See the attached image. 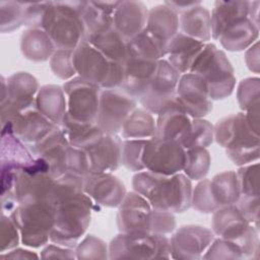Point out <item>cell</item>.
<instances>
[{
  "label": "cell",
  "instance_id": "cell-1",
  "mask_svg": "<svg viewBox=\"0 0 260 260\" xmlns=\"http://www.w3.org/2000/svg\"><path fill=\"white\" fill-rule=\"evenodd\" d=\"M132 187L153 208L182 213L191 207L192 181L182 172L164 176L143 170L133 176Z\"/></svg>",
  "mask_w": 260,
  "mask_h": 260
},
{
  "label": "cell",
  "instance_id": "cell-2",
  "mask_svg": "<svg viewBox=\"0 0 260 260\" xmlns=\"http://www.w3.org/2000/svg\"><path fill=\"white\" fill-rule=\"evenodd\" d=\"M55 222L50 242L75 248L84 236L92 210H100L84 191L67 195L55 204Z\"/></svg>",
  "mask_w": 260,
  "mask_h": 260
},
{
  "label": "cell",
  "instance_id": "cell-3",
  "mask_svg": "<svg viewBox=\"0 0 260 260\" xmlns=\"http://www.w3.org/2000/svg\"><path fill=\"white\" fill-rule=\"evenodd\" d=\"M87 1H51L43 22L56 49L74 50L85 40L83 12Z\"/></svg>",
  "mask_w": 260,
  "mask_h": 260
},
{
  "label": "cell",
  "instance_id": "cell-4",
  "mask_svg": "<svg viewBox=\"0 0 260 260\" xmlns=\"http://www.w3.org/2000/svg\"><path fill=\"white\" fill-rule=\"evenodd\" d=\"M214 128V140L224 148L226 156L239 167L258 161L259 135L250 128L245 113L219 119Z\"/></svg>",
  "mask_w": 260,
  "mask_h": 260
},
{
  "label": "cell",
  "instance_id": "cell-5",
  "mask_svg": "<svg viewBox=\"0 0 260 260\" xmlns=\"http://www.w3.org/2000/svg\"><path fill=\"white\" fill-rule=\"evenodd\" d=\"M189 72L201 76L207 84L212 101L229 98L236 86L235 70L223 51L214 44L206 43Z\"/></svg>",
  "mask_w": 260,
  "mask_h": 260
},
{
  "label": "cell",
  "instance_id": "cell-6",
  "mask_svg": "<svg viewBox=\"0 0 260 260\" xmlns=\"http://www.w3.org/2000/svg\"><path fill=\"white\" fill-rule=\"evenodd\" d=\"M73 64L77 76L99 85L102 89L121 88L123 63L107 59L88 42H81L73 51Z\"/></svg>",
  "mask_w": 260,
  "mask_h": 260
},
{
  "label": "cell",
  "instance_id": "cell-7",
  "mask_svg": "<svg viewBox=\"0 0 260 260\" xmlns=\"http://www.w3.org/2000/svg\"><path fill=\"white\" fill-rule=\"evenodd\" d=\"M9 216L18 229L24 246L41 248L49 243L55 222V206L52 203L17 204Z\"/></svg>",
  "mask_w": 260,
  "mask_h": 260
},
{
  "label": "cell",
  "instance_id": "cell-8",
  "mask_svg": "<svg viewBox=\"0 0 260 260\" xmlns=\"http://www.w3.org/2000/svg\"><path fill=\"white\" fill-rule=\"evenodd\" d=\"M211 231L219 238L237 243L244 259L258 257L259 230L244 217L235 204L222 206L212 213Z\"/></svg>",
  "mask_w": 260,
  "mask_h": 260
},
{
  "label": "cell",
  "instance_id": "cell-9",
  "mask_svg": "<svg viewBox=\"0 0 260 260\" xmlns=\"http://www.w3.org/2000/svg\"><path fill=\"white\" fill-rule=\"evenodd\" d=\"M171 258L167 235L149 232L119 233L109 244V259Z\"/></svg>",
  "mask_w": 260,
  "mask_h": 260
},
{
  "label": "cell",
  "instance_id": "cell-10",
  "mask_svg": "<svg viewBox=\"0 0 260 260\" xmlns=\"http://www.w3.org/2000/svg\"><path fill=\"white\" fill-rule=\"evenodd\" d=\"M62 86L66 94L67 116L78 122L96 123L102 88L77 75Z\"/></svg>",
  "mask_w": 260,
  "mask_h": 260
},
{
  "label": "cell",
  "instance_id": "cell-11",
  "mask_svg": "<svg viewBox=\"0 0 260 260\" xmlns=\"http://www.w3.org/2000/svg\"><path fill=\"white\" fill-rule=\"evenodd\" d=\"M185 159L186 149L182 144L157 136L147 139L142 154L144 169L164 176L181 173Z\"/></svg>",
  "mask_w": 260,
  "mask_h": 260
},
{
  "label": "cell",
  "instance_id": "cell-12",
  "mask_svg": "<svg viewBox=\"0 0 260 260\" xmlns=\"http://www.w3.org/2000/svg\"><path fill=\"white\" fill-rule=\"evenodd\" d=\"M136 106L137 101L121 88L102 89L96 125L106 133L120 134L126 119Z\"/></svg>",
  "mask_w": 260,
  "mask_h": 260
},
{
  "label": "cell",
  "instance_id": "cell-13",
  "mask_svg": "<svg viewBox=\"0 0 260 260\" xmlns=\"http://www.w3.org/2000/svg\"><path fill=\"white\" fill-rule=\"evenodd\" d=\"M179 73L166 59L158 61L157 70L147 90L138 101L143 109L157 115L167 105L176 99Z\"/></svg>",
  "mask_w": 260,
  "mask_h": 260
},
{
  "label": "cell",
  "instance_id": "cell-14",
  "mask_svg": "<svg viewBox=\"0 0 260 260\" xmlns=\"http://www.w3.org/2000/svg\"><path fill=\"white\" fill-rule=\"evenodd\" d=\"M56 184V178L39 168L21 170L15 174L13 196L17 204L48 201Z\"/></svg>",
  "mask_w": 260,
  "mask_h": 260
},
{
  "label": "cell",
  "instance_id": "cell-15",
  "mask_svg": "<svg viewBox=\"0 0 260 260\" xmlns=\"http://www.w3.org/2000/svg\"><path fill=\"white\" fill-rule=\"evenodd\" d=\"M176 101L192 119L204 118L213 109L206 82L201 76L192 72L181 74Z\"/></svg>",
  "mask_w": 260,
  "mask_h": 260
},
{
  "label": "cell",
  "instance_id": "cell-16",
  "mask_svg": "<svg viewBox=\"0 0 260 260\" xmlns=\"http://www.w3.org/2000/svg\"><path fill=\"white\" fill-rule=\"evenodd\" d=\"M214 238L211 229L199 224L182 225L170 238L171 258L201 259Z\"/></svg>",
  "mask_w": 260,
  "mask_h": 260
},
{
  "label": "cell",
  "instance_id": "cell-17",
  "mask_svg": "<svg viewBox=\"0 0 260 260\" xmlns=\"http://www.w3.org/2000/svg\"><path fill=\"white\" fill-rule=\"evenodd\" d=\"M83 191L101 207L118 208L127 194L124 183L113 173H90L83 179Z\"/></svg>",
  "mask_w": 260,
  "mask_h": 260
},
{
  "label": "cell",
  "instance_id": "cell-18",
  "mask_svg": "<svg viewBox=\"0 0 260 260\" xmlns=\"http://www.w3.org/2000/svg\"><path fill=\"white\" fill-rule=\"evenodd\" d=\"M153 207L135 191L127 192L122 203L118 206L116 216L120 233L149 232Z\"/></svg>",
  "mask_w": 260,
  "mask_h": 260
},
{
  "label": "cell",
  "instance_id": "cell-19",
  "mask_svg": "<svg viewBox=\"0 0 260 260\" xmlns=\"http://www.w3.org/2000/svg\"><path fill=\"white\" fill-rule=\"evenodd\" d=\"M28 146L35 156L42 158L48 165L52 177L57 179L66 174V156L70 143L59 126L52 129L40 141Z\"/></svg>",
  "mask_w": 260,
  "mask_h": 260
},
{
  "label": "cell",
  "instance_id": "cell-20",
  "mask_svg": "<svg viewBox=\"0 0 260 260\" xmlns=\"http://www.w3.org/2000/svg\"><path fill=\"white\" fill-rule=\"evenodd\" d=\"M56 126L34 107L19 112L10 122L2 125L1 133L11 132L25 144L32 145Z\"/></svg>",
  "mask_w": 260,
  "mask_h": 260
},
{
  "label": "cell",
  "instance_id": "cell-21",
  "mask_svg": "<svg viewBox=\"0 0 260 260\" xmlns=\"http://www.w3.org/2000/svg\"><path fill=\"white\" fill-rule=\"evenodd\" d=\"M122 137L120 134L104 133L85 147L91 173H114L121 166Z\"/></svg>",
  "mask_w": 260,
  "mask_h": 260
},
{
  "label": "cell",
  "instance_id": "cell-22",
  "mask_svg": "<svg viewBox=\"0 0 260 260\" xmlns=\"http://www.w3.org/2000/svg\"><path fill=\"white\" fill-rule=\"evenodd\" d=\"M158 61L129 55L123 63L124 77L121 89L137 102L147 90L157 70Z\"/></svg>",
  "mask_w": 260,
  "mask_h": 260
},
{
  "label": "cell",
  "instance_id": "cell-23",
  "mask_svg": "<svg viewBox=\"0 0 260 260\" xmlns=\"http://www.w3.org/2000/svg\"><path fill=\"white\" fill-rule=\"evenodd\" d=\"M156 116L155 136L179 142L183 146L191 131L192 118L178 104L176 99Z\"/></svg>",
  "mask_w": 260,
  "mask_h": 260
},
{
  "label": "cell",
  "instance_id": "cell-24",
  "mask_svg": "<svg viewBox=\"0 0 260 260\" xmlns=\"http://www.w3.org/2000/svg\"><path fill=\"white\" fill-rule=\"evenodd\" d=\"M147 16L148 8L143 2L122 0L115 9L113 25L123 37L130 40L145 28Z\"/></svg>",
  "mask_w": 260,
  "mask_h": 260
},
{
  "label": "cell",
  "instance_id": "cell-25",
  "mask_svg": "<svg viewBox=\"0 0 260 260\" xmlns=\"http://www.w3.org/2000/svg\"><path fill=\"white\" fill-rule=\"evenodd\" d=\"M1 172L17 173L37 162L29 146L11 132L1 133L0 148Z\"/></svg>",
  "mask_w": 260,
  "mask_h": 260
},
{
  "label": "cell",
  "instance_id": "cell-26",
  "mask_svg": "<svg viewBox=\"0 0 260 260\" xmlns=\"http://www.w3.org/2000/svg\"><path fill=\"white\" fill-rule=\"evenodd\" d=\"M205 44L178 31L167 45L165 59L179 73H187L204 49Z\"/></svg>",
  "mask_w": 260,
  "mask_h": 260
},
{
  "label": "cell",
  "instance_id": "cell-27",
  "mask_svg": "<svg viewBox=\"0 0 260 260\" xmlns=\"http://www.w3.org/2000/svg\"><path fill=\"white\" fill-rule=\"evenodd\" d=\"M6 101L19 111H25L35 107L36 96L41 86L32 74L25 71L15 72L6 78Z\"/></svg>",
  "mask_w": 260,
  "mask_h": 260
},
{
  "label": "cell",
  "instance_id": "cell-28",
  "mask_svg": "<svg viewBox=\"0 0 260 260\" xmlns=\"http://www.w3.org/2000/svg\"><path fill=\"white\" fill-rule=\"evenodd\" d=\"M84 41L88 42L112 62L124 63L128 56L129 40L123 37L114 25L88 34Z\"/></svg>",
  "mask_w": 260,
  "mask_h": 260
},
{
  "label": "cell",
  "instance_id": "cell-29",
  "mask_svg": "<svg viewBox=\"0 0 260 260\" xmlns=\"http://www.w3.org/2000/svg\"><path fill=\"white\" fill-rule=\"evenodd\" d=\"M259 38V27L249 17L241 18L229 24L220 34L217 41L221 47L230 52L247 50Z\"/></svg>",
  "mask_w": 260,
  "mask_h": 260
},
{
  "label": "cell",
  "instance_id": "cell-30",
  "mask_svg": "<svg viewBox=\"0 0 260 260\" xmlns=\"http://www.w3.org/2000/svg\"><path fill=\"white\" fill-rule=\"evenodd\" d=\"M145 28L167 47L179 31V14L166 3L155 5L148 9Z\"/></svg>",
  "mask_w": 260,
  "mask_h": 260
},
{
  "label": "cell",
  "instance_id": "cell-31",
  "mask_svg": "<svg viewBox=\"0 0 260 260\" xmlns=\"http://www.w3.org/2000/svg\"><path fill=\"white\" fill-rule=\"evenodd\" d=\"M35 108L53 124L59 126L67 113L66 94L63 86L58 84L41 86L36 96Z\"/></svg>",
  "mask_w": 260,
  "mask_h": 260
},
{
  "label": "cell",
  "instance_id": "cell-32",
  "mask_svg": "<svg viewBox=\"0 0 260 260\" xmlns=\"http://www.w3.org/2000/svg\"><path fill=\"white\" fill-rule=\"evenodd\" d=\"M179 31L203 43L211 40L210 11L201 2L179 14Z\"/></svg>",
  "mask_w": 260,
  "mask_h": 260
},
{
  "label": "cell",
  "instance_id": "cell-33",
  "mask_svg": "<svg viewBox=\"0 0 260 260\" xmlns=\"http://www.w3.org/2000/svg\"><path fill=\"white\" fill-rule=\"evenodd\" d=\"M20 51L25 59L41 63L51 59L56 47L44 29L26 28L20 37Z\"/></svg>",
  "mask_w": 260,
  "mask_h": 260
},
{
  "label": "cell",
  "instance_id": "cell-34",
  "mask_svg": "<svg viewBox=\"0 0 260 260\" xmlns=\"http://www.w3.org/2000/svg\"><path fill=\"white\" fill-rule=\"evenodd\" d=\"M250 1H215L210 12L211 39L216 40L234 21L249 17Z\"/></svg>",
  "mask_w": 260,
  "mask_h": 260
},
{
  "label": "cell",
  "instance_id": "cell-35",
  "mask_svg": "<svg viewBox=\"0 0 260 260\" xmlns=\"http://www.w3.org/2000/svg\"><path fill=\"white\" fill-rule=\"evenodd\" d=\"M211 196L218 208L235 204L240 196L241 190L235 171H224L209 179Z\"/></svg>",
  "mask_w": 260,
  "mask_h": 260
},
{
  "label": "cell",
  "instance_id": "cell-36",
  "mask_svg": "<svg viewBox=\"0 0 260 260\" xmlns=\"http://www.w3.org/2000/svg\"><path fill=\"white\" fill-rule=\"evenodd\" d=\"M156 135L153 115L143 108H136L126 119L120 136L122 139H150Z\"/></svg>",
  "mask_w": 260,
  "mask_h": 260
},
{
  "label": "cell",
  "instance_id": "cell-37",
  "mask_svg": "<svg viewBox=\"0 0 260 260\" xmlns=\"http://www.w3.org/2000/svg\"><path fill=\"white\" fill-rule=\"evenodd\" d=\"M67 138L70 145L84 149L98 138H100L105 132L96 125L90 123L78 122L65 115L61 124L59 125Z\"/></svg>",
  "mask_w": 260,
  "mask_h": 260
},
{
  "label": "cell",
  "instance_id": "cell-38",
  "mask_svg": "<svg viewBox=\"0 0 260 260\" xmlns=\"http://www.w3.org/2000/svg\"><path fill=\"white\" fill-rule=\"evenodd\" d=\"M167 47L157 41L146 28L128 41V54L150 61L166 57Z\"/></svg>",
  "mask_w": 260,
  "mask_h": 260
},
{
  "label": "cell",
  "instance_id": "cell-39",
  "mask_svg": "<svg viewBox=\"0 0 260 260\" xmlns=\"http://www.w3.org/2000/svg\"><path fill=\"white\" fill-rule=\"evenodd\" d=\"M210 165L211 156L207 148H189L186 149V159L182 173L191 181H200L208 174Z\"/></svg>",
  "mask_w": 260,
  "mask_h": 260
},
{
  "label": "cell",
  "instance_id": "cell-40",
  "mask_svg": "<svg viewBox=\"0 0 260 260\" xmlns=\"http://www.w3.org/2000/svg\"><path fill=\"white\" fill-rule=\"evenodd\" d=\"M24 23L23 2L1 0L0 1V31L12 32Z\"/></svg>",
  "mask_w": 260,
  "mask_h": 260
},
{
  "label": "cell",
  "instance_id": "cell-41",
  "mask_svg": "<svg viewBox=\"0 0 260 260\" xmlns=\"http://www.w3.org/2000/svg\"><path fill=\"white\" fill-rule=\"evenodd\" d=\"M214 141L213 125L204 118L192 119L190 134L183 144L185 149L194 147L207 148Z\"/></svg>",
  "mask_w": 260,
  "mask_h": 260
},
{
  "label": "cell",
  "instance_id": "cell-42",
  "mask_svg": "<svg viewBox=\"0 0 260 260\" xmlns=\"http://www.w3.org/2000/svg\"><path fill=\"white\" fill-rule=\"evenodd\" d=\"M146 141L145 139H123L121 165L134 173L145 170L142 162V154Z\"/></svg>",
  "mask_w": 260,
  "mask_h": 260
},
{
  "label": "cell",
  "instance_id": "cell-43",
  "mask_svg": "<svg viewBox=\"0 0 260 260\" xmlns=\"http://www.w3.org/2000/svg\"><path fill=\"white\" fill-rule=\"evenodd\" d=\"M237 100L244 112L259 109L260 106V79L259 77H247L243 79L237 88Z\"/></svg>",
  "mask_w": 260,
  "mask_h": 260
},
{
  "label": "cell",
  "instance_id": "cell-44",
  "mask_svg": "<svg viewBox=\"0 0 260 260\" xmlns=\"http://www.w3.org/2000/svg\"><path fill=\"white\" fill-rule=\"evenodd\" d=\"M74 249L76 259H109V246L93 235L85 236Z\"/></svg>",
  "mask_w": 260,
  "mask_h": 260
},
{
  "label": "cell",
  "instance_id": "cell-45",
  "mask_svg": "<svg viewBox=\"0 0 260 260\" xmlns=\"http://www.w3.org/2000/svg\"><path fill=\"white\" fill-rule=\"evenodd\" d=\"M73 51L56 49L50 59V68L55 76L61 80H70L77 75L73 64Z\"/></svg>",
  "mask_w": 260,
  "mask_h": 260
},
{
  "label": "cell",
  "instance_id": "cell-46",
  "mask_svg": "<svg viewBox=\"0 0 260 260\" xmlns=\"http://www.w3.org/2000/svg\"><path fill=\"white\" fill-rule=\"evenodd\" d=\"M203 259H244L241 247L232 241L214 238L205 253Z\"/></svg>",
  "mask_w": 260,
  "mask_h": 260
},
{
  "label": "cell",
  "instance_id": "cell-47",
  "mask_svg": "<svg viewBox=\"0 0 260 260\" xmlns=\"http://www.w3.org/2000/svg\"><path fill=\"white\" fill-rule=\"evenodd\" d=\"M197 182L198 183L195 187H193L192 190L191 207L201 213H213L216 209H218V207L210 193L209 179L204 178Z\"/></svg>",
  "mask_w": 260,
  "mask_h": 260
},
{
  "label": "cell",
  "instance_id": "cell-48",
  "mask_svg": "<svg viewBox=\"0 0 260 260\" xmlns=\"http://www.w3.org/2000/svg\"><path fill=\"white\" fill-rule=\"evenodd\" d=\"M241 195L259 196V164H248L239 168L236 172Z\"/></svg>",
  "mask_w": 260,
  "mask_h": 260
},
{
  "label": "cell",
  "instance_id": "cell-49",
  "mask_svg": "<svg viewBox=\"0 0 260 260\" xmlns=\"http://www.w3.org/2000/svg\"><path fill=\"white\" fill-rule=\"evenodd\" d=\"M66 173L81 178L91 173L89 158L85 150L72 145L69 146L66 156Z\"/></svg>",
  "mask_w": 260,
  "mask_h": 260
},
{
  "label": "cell",
  "instance_id": "cell-50",
  "mask_svg": "<svg viewBox=\"0 0 260 260\" xmlns=\"http://www.w3.org/2000/svg\"><path fill=\"white\" fill-rule=\"evenodd\" d=\"M19 241H21L20 234L15 223L9 215L2 212L0 219V252L4 253L16 248Z\"/></svg>",
  "mask_w": 260,
  "mask_h": 260
},
{
  "label": "cell",
  "instance_id": "cell-51",
  "mask_svg": "<svg viewBox=\"0 0 260 260\" xmlns=\"http://www.w3.org/2000/svg\"><path fill=\"white\" fill-rule=\"evenodd\" d=\"M51 1L23 2L24 23L27 28H41Z\"/></svg>",
  "mask_w": 260,
  "mask_h": 260
},
{
  "label": "cell",
  "instance_id": "cell-52",
  "mask_svg": "<svg viewBox=\"0 0 260 260\" xmlns=\"http://www.w3.org/2000/svg\"><path fill=\"white\" fill-rule=\"evenodd\" d=\"M175 213L153 208L151 222H150V233L158 235H170L177 228Z\"/></svg>",
  "mask_w": 260,
  "mask_h": 260
},
{
  "label": "cell",
  "instance_id": "cell-53",
  "mask_svg": "<svg viewBox=\"0 0 260 260\" xmlns=\"http://www.w3.org/2000/svg\"><path fill=\"white\" fill-rule=\"evenodd\" d=\"M244 217L253 224L256 229L259 230V212H260V203L259 196L251 195H241L239 200L235 203Z\"/></svg>",
  "mask_w": 260,
  "mask_h": 260
},
{
  "label": "cell",
  "instance_id": "cell-54",
  "mask_svg": "<svg viewBox=\"0 0 260 260\" xmlns=\"http://www.w3.org/2000/svg\"><path fill=\"white\" fill-rule=\"evenodd\" d=\"M40 257L43 259L57 258V259H76V253L74 248L64 247L55 243L47 244L44 246Z\"/></svg>",
  "mask_w": 260,
  "mask_h": 260
},
{
  "label": "cell",
  "instance_id": "cell-55",
  "mask_svg": "<svg viewBox=\"0 0 260 260\" xmlns=\"http://www.w3.org/2000/svg\"><path fill=\"white\" fill-rule=\"evenodd\" d=\"M245 63L248 69L256 74L259 73L260 60H259V43L255 42L251 47L246 50Z\"/></svg>",
  "mask_w": 260,
  "mask_h": 260
},
{
  "label": "cell",
  "instance_id": "cell-56",
  "mask_svg": "<svg viewBox=\"0 0 260 260\" xmlns=\"http://www.w3.org/2000/svg\"><path fill=\"white\" fill-rule=\"evenodd\" d=\"M0 257L5 258V259H37V258H40V255H38L35 252H31L29 250H25V249L16 247L12 250L1 253Z\"/></svg>",
  "mask_w": 260,
  "mask_h": 260
},
{
  "label": "cell",
  "instance_id": "cell-57",
  "mask_svg": "<svg viewBox=\"0 0 260 260\" xmlns=\"http://www.w3.org/2000/svg\"><path fill=\"white\" fill-rule=\"evenodd\" d=\"M246 115V120L252 129V131L259 135V109L244 112Z\"/></svg>",
  "mask_w": 260,
  "mask_h": 260
},
{
  "label": "cell",
  "instance_id": "cell-58",
  "mask_svg": "<svg viewBox=\"0 0 260 260\" xmlns=\"http://www.w3.org/2000/svg\"><path fill=\"white\" fill-rule=\"evenodd\" d=\"M167 5H169L171 8H173L178 14L190 9L191 7L197 5L198 3H200V1H191V2H178V1H166L164 2Z\"/></svg>",
  "mask_w": 260,
  "mask_h": 260
},
{
  "label": "cell",
  "instance_id": "cell-59",
  "mask_svg": "<svg viewBox=\"0 0 260 260\" xmlns=\"http://www.w3.org/2000/svg\"><path fill=\"white\" fill-rule=\"evenodd\" d=\"M259 7H260L259 1H250L249 18L258 27H259Z\"/></svg>",
  "mask_w": 260,
  "mask_h": 260
}]
</instances>
